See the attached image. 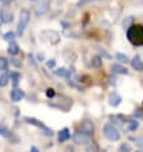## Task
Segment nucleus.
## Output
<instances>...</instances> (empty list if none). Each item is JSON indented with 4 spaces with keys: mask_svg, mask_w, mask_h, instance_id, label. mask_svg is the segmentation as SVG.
Segmentation results:
<instances>
[{
    "mask_svg": "<svg viewBox=\"0 0 143 152\" xmlns=\"http://www.w3.org/2000/svg\"><path fill=\"white\" fill-rule=\"evenodd\" d=\"M127 37L130 44L134 46H142L143 45V27L139 24H132L128 28Z\"/></svg>",
    "mask_w": 143,
    "mask_h": 152,
    "instance_id": "1",
    "label": "nucleus"
},
{
    "mask_svg": "<svg viewBox=\"0 0 143 152\" xmlns=\"http://www.w3.org/2000/svg\"><path fill=\"white\" fill-rule=\"evenodd\" d=\"M104 136L106 137L109 141H119L120 139V132L117 130L115 125H112L111 123H107L104 125Z\"/></svg>",
    "mask_w": 143,
    "mask_h": 152,
    "instance_id": "2",
    "label": "nucleus"
},
{
    "mask_svg": "<svg viewBox=\"0 0 143 152\" xmlns=\"http://www.w3.org/2000/svg\"><path fill=\"white\" fill-rule=\"evenodd\" d=\"M29 19H31V13L27 10V9H22L19 13V22H18V31H17V33H18V36H22L24 29H26L27 24L29 22Z\"/></svg>",
    "mask_w": 143,
    "mask_h": 152,
    "instance_id": "3",
    "label": "nucleus"
},
{
    "mask_svg": "<svg viewBox=\"0 0 143 152\" xmlns=\"http://www.w3.org/2000/svg\"><path fill=\"white\" fill-rule=\"evenodd\" d=\"M40 36L44 41H47L49 44H51V45H56V44H59V41H60V35H59L56 31H51V29L41 32Z\"/></svg>",
    "mask_w": 143,
    "mask_h": 152,
    "instance_id": "4",
    "label": "nucleus"
},
{
    "mask_svg": "<svg viewBox=\"0 0 143 152\" xmlns=\"http://www.w3.org/2000/svg\"><path fill=\"white\" fill-rule=\"evenodd\" d=\"M50 10V0H41L40 4H37V7L35 8V13L36 15H44Z\"/></svg>",
    "mask_w": 143,
    "mask_h": 152,
    "instance_id": "5",
    "label": "nucleus"
},
{
    "mask_svg": "<svg viewBox=\"0 0 143 152\" xmlns=\"http://www.w3.org/2000/svg\"><path fill=\"white\" fill-rule=\"evenodd\" d=\"M79 130L83 132L85 134H87L88 137H91V136H93V133H95V125L90 120H83L81 123V129Z\"/></svg>",
    "mask_w": 143,
    "mask_h": 152,
    "instance_id": "6",
    "label": "nucleus"
},
{
    "mask_svg": "<svg viewBox=\"0 0 143 152\" xmlns=\"http://www.w3.org/2000/svg\"><path fill=\"white\" fill-rule=\"evenodd\" d=\"M73 139L77 145H86V143H88V136L83 132H81V130H78V132L74 134Z\"/></svg>",
    "mask_w": 143,
    "mask_h": 152,
    "instance_id": "7",
    "label": "nucleus"
},
{
    "mask_svg": "<svg viewBox=\"0 0 143 152\" xmlns=\"http://www.w3.org/2000/svg\"><path fill=\"white\" fill-rule=\"evenodd\" d=\"M24 97V92L20 90V88H14L13 91L10 92V99L14 101V102H18Z\"/></svg>",
    "mask_w": 143,
    "mask_h": 152,
    "instance_id": "8",
    "label": "nucleus"
},
{
    "mask_svg": "<svg viewBox=\"0 0 143 152\" xmlns=\"http://www.w3.org/2000/svg\"><path fill=\"white\" fill-rule=\"evenodd\" d=\"M121 102V97L119 94H116V92H112L109 96V104L111 105V106H117V105H120Z\"/></svg>",
    "mask_w": 143,
    "mask_h": 152,
    "instance_id": "9",
    "label": "nucleus"
},
{
    "mask_svg": "<svg viewBox=\"0 0 143 152\" xmlns=\"http://www.w3.org/2000/svg\"><path fill=\"white\" fill-rule=\"evenodd\" d=\"M130 64H132L133 69H136L138 72H143V61L139 56H134L133 60L130 61Z\"/></svg>",
    "mask_w": 143,
    "mask_h": 152,
    "instance_id": "10",
    "label": "nucleus"
},
{
    "mask_svg": "<svg viewBox=\"0 0 143 152\" xmlns=\"http://www.w3.org/2000/svg\"><path fill=\"white\" fill-rule=\"evenodd\" d=\"M110 69L112 73H115V74H127L128 73V69L120 64H112Z\"/></svg>",
    "mask_w": 143,
    "mask_h": 152,
    "instance_id": "11",
    "label": "nucleus"
},
{
    "mask_svg": "<svg viewBox=\"0 0 143 152\" xmlns=\"http://www.w3.org/2000/svg\"><path fill=\"white\" fill-rule=\"evenodd\" d=\"M70 138V132L68 128H63L60 132H59V142H65L68 141V139Z\"/></svg>",
    "mask_w": 143,
    "mask_h": 152,
    "instance_id": "12",
    "label": "nucleus"
},
{
    "mask_svg": "<svg viewBox=\"0 0 143 152\" xmlns=\"http://www.w3.org/2000/svg\"><path fill=\"white\" fill-rule=\"evenodd\" d=\"M8 53L10 54V55H17V54L19 53V46L15 44V42L12 41L9 46H8Z\"/></svg>",
    "mask_w": 143,
    "mask_h": 152,
    "instance_id": "13",
    "label": "nucleus"
},
{
    "mask_svg": "<svg viewBox=\"0 0 143 152\" xmlns=\"http://www.w3.org/2000/svg\"><path fill=\"white\" fill-rule=\"evenodd\" d=\"M0 19H1V22H4V23H9L13 20V14L9 13V12H4V13H1Z\"/></svg>",
    "mask_w": 143,
    "mask_h": 152,
    "instance_id": "14",
    "label": "nucleus"
},
{
    "mask_svg": "<svg viewBox=\"0 0 143 152\" xmlns=\"http://www.w3.org/2000/svg\"><path fill=\"white\" fill-rule=\"evenodd\" d=\"M54 73H55L56 75H61V77H66V78H68L70 75V70L65 69V68H58V69H55Z\"/></svg>",
    "mask_w": 143,
    "mask_h": 152,
    "instance_id": "15",
    "label": "nucleus"
},
{
    "mask_svg": "<svg viewBox=\"0 0 143 152\" xmlns=\"http://www.w3.org/2000/svg\"><path fill=\"white\" fill-rule=\"evenodd\" d=\"M91 64H92V66H95V68H100V66H102V59H101L100 55L93 56L92 58Z\"/></svg>",
    "mask_w": 143,
    "mask_h": 152,
    "instance_id": "16",
    "label": "nucleus"
},
{
    "mask_svg": "<svg viewBox=\"0 0 143 152\" xmlns=\"http://www.w3.org/2000/svg\"><path fill=\"white\" fill-rule=\"evenodd\" d=\"M138 128V121L137 120H129L128 124H127V129L129 132H134Z\"/></svg>",
    "mask_w": 143,
    "mask_h": 152,
    "instance_id": "17",
    "label": "nucleus"
},
{
    "mask_svg": "<svg viewBox=\"0 0 143 152\" xmlns=\"http://www.w3.org/2000/svg\"><path fill=\"white\" fill-rule=\"evenodd\" d=\"M9 75L8 74H1L0 75V87H4V86H7L8 82H9Z\"/></svg>",
    "mask_w": 143,
    "mask_h": 152,
    "instance_id": "18",
    "label": "nucleus"
},
{
    "mask_svg": "<svg viewBox=\"0 0 143 152\" xmlns=\"http://www.w3.org/2000/svg\"><path fill=\"white\" fill-rule=\"evenodd\" d=\"M132 24H133V17H127V18L124 19V22H123V27L128 29Z\"/></svg>",
    "mask_w": 143,
    "mask_h": 152,
    "instance_id": "19",
    "label": "nucleus"
},
{
    "mask_svg": "<svg viewBox=\"0 0 143 152\" xmlns=\"http://www.w3.org/2000/svg\"><path fill=\"white\" fill-rule=\"evenodd\" d=\"M116 59H117L119 61H121V63H128V61H129L128 56L125 55V54H121V53H117V54H116Z\"/></svg>",
    "mask_w": 143,
    "mask_h": 152,
    "instance_id": "20",
    "label": "nucleus"
},
{
    "mask_svg": "<svg viewBox=\"0 0 143 152\" xmlns=\"http://www.w3.org/2000/svg\"><path fill=\"white\" fill-rule=\"evenodd\" d=\"M8 68V60L4 56H0V70H5Z\"/></svg>",
    "mask_w": 143,
    "mask_h": 152,
    "instance_id": "21",
    "label": "nucleus"
},
{
    "mask_svg": "<svg viewBox=\"0 0 143 152\" xmlns=\"http://www.w3.org/2000/svg\"><path fill=\"white\" fill-rule=\"evenodd\" d=\"M24 120H26L27 123H29V124H33V125H37V126H42V124H41L40 121H37V119H35V118H26Z\"/></svg>",
    "mask_w": 143,
    "mask_h": 152,
    "instance_id": "22",
    "label": "nucleus"
},
{
    "mask_svg": "<svg viewBox=\"0 0 143 152\" xmlns=\"http://www.w3.org/2000/svg\"><path fill=\"white\" fill-rule=\"evenodd\" d=\"M9 134H10V130L5 128V126H0V136H3V137H9Z\"/></svg>",
    "mask_w": 143,
    "mask_h": 152,
    "instance_id": "23",
    "label": "nucleus"
},
{
    "mask_svg": "<svg viewBox=\"0 0 143 152\" xmlns=\"http://www.w3.org/2000/svg\"><path fill=\"white\" fill-rule=\"evenodd\" d=\"M136 145H137V147L139 150H143V134L139 136L138 138H136Z\"/></svg>",
    "mask_w": 143,
    "mask_h": 152,
    "instance_id": "24",
    "label": "nucleus"
},
{
    "mask_svg": "<svg viewBox=\"0 0 143 152\" xmlns=\"http://www.w3.org/2000/svg\"><path fill=\"white\" fill-rule=\"evenodd\" d=\"M97 51L100 53V56H102V58H106V59H110V55L105 51L104 49H101V48H97Z\"/></svg>",
    "mask_w": 143,
    "mask_h": 152,
    "instance_id": "25",
    "label": "nucleus"
},
{
    "mask_svg": "<svg viewBox=\"0 0 143 152\" xmlns=\"http://www.w3.org/2000/svg\"><path fill=\"white\" fill-rule=\"evenodd\" d=\"M93 1H96V0H79L77 3V7H83V5H86V4H90Z\"/></svg>",
    "mask_w": 143,
    "mask_h": 152,
    "instance_id": "26",
    "label": "nucleus"
},
{
    "mask_svg": "<svg viewBox=\"0 0 143 152\" xmlns=\"http://www.w3.org/2000/svg\"><path fill=\"white\" fill-rule=\"evenodd\" d=\"M4 39L7 41H12L14 39V32H7L5 35H4Z\"/></svg>",
    "mask_w": 143,
    "mask_h": 152,
    "instance_id": "27",
    "label": "nucleus"
},
{
    "mask_svg": "<svg viewBox=\"0 0 143 152\" xmlns=\"http://www.w3.org/2000/svg\"><path fill=\"white\" fill-rule=\"evenodd\" d=\"M10 78H13V83L17 84V83H18V81H19V78H20V75L18 73H12L10 74Z\"/></svg>",
    "mask_w": 143,
    "mask_h": 152,
    "instance_id": "28",
    "label": "nucleus"
},
{
    "mask_svg": "<svg viewBox=\"0 0 143 152\" xmlns=\"http://www.w3.org/2000/svg\"><path fill=\"white\" fill-rule=\"evenodd\" d=\"M46 95H47L49 99H54V97H55V91H54L53 88H49V90L46 91Z\"/></svg>",
    "mask_w": 143,
    "mask_h": 152,
    "instance_id": "29",
    "label": "nucleus"
},
{
    "mask_svg": "<svg viewBox=\"0 0 143 152\" xmlns=\"http://www.w3.org/2000/svg\"><path fill=\"white\" fill-rule=\"evenodd\" d=\"M10 64H13L14 66H17V68H20V61H18V60H15V59H10Z\"/></svg>",
    "mask_w": 143,
    "mask_h": 152,
    "instance_id": "30",
    "label": "nucleus"
},
{
    "mask_svg": "<svg viewBox=\"0 0 143 152\" xmlns=\"http://www.w3.org/2000/svg\"><path fill=\"white\" fill-rule=\"evenodd\" d=\"M120 151H130V147L128 145H121L120 146Z\"/></svg>",
    "mask_w": 143,
    "mask_h": 152,
    "instance_id": "31",
    "label": "nucleus"
},
{
    "mask_svg": "<svg viewBox=\"0 0 143 152\" xmlns=\"http://www.w3.org/2000/svg\"><path fill=\"white\" fill-rule=\"evenodd\" d=\"M47 66L49 68H54V66H55V60H49L47 61Z\"/></svg>",
    "mask_w": 143,
    "mask_h": 152,
    "instance_id": "32",
    "label": "nucleus"
},
{
    "mask_svg": "<svg viewBox=\"0 0 143 152\" xmlns=\"http://www.w3.org/2000/svg\"><path fill=\"white\" fill-rule=\"evenodd\" d=\"M134 116H138V118H141V119H143V113H139V110H137L136 114H134Z\"/></svg>",
    "mask_w": 143,
    "mask_h": 152,
    "instance_id": "33",
    "label": "nucleus"
},
{
    "mask_svg": "<svg viewBox=\"0 0 143 152\" xmlns=\"http://www.w3.org/2000/svg\"><path fill=\"white\" fill-rule=\"evenodd\" d=\"M31 150H32L33 152H37V151H39V150H37V148H36V147H32V148H31Z\"/></svg>",
    "mask_w": 143,
    "mask_h": 152,
    "instance_id": "34",
    "label": "nucleus"
},
{
    "mask_svg": "<svg viewBox=\"0 0 143 152\" xmlns=\"http://www.w3.org/2000/svg\"><path fill=\"white\" fill-rule=\"evenodd\" d=\"M29 1H36V0H29Z\"/></svg>",
    "mask_w": 143,
    "mask_h": 152,
    "instance_id": "35",
    "label": "nucleus"
},
{
    "mask_svg": "<svg viewBox=\"0 0 143 152\" xmlns=\"http://www.w3.org/2000/svg\"><path fill=\"white\" fill-rule=\"evenodd\" d=\"M0 1H3V0H0Z\"/></svg>",
    "mask_w": 143,
    "mask_h": 152,
    "instance_id": "36",
    "label": "nucleus"
},
{
    "mask_svg": "<svg viewBox=\"0 0 143 152\" xmlns=\"http://www.w3.org/2000/svg\"><path fill=\"white\" fill-rule=\"evenodd\" d=\"M0 17H1V15H0Z\"/></svg>",
    "mask_w": 143,
    "mask_h": 152,
    "instance_id": "37",
    "label": "nucleus"
}]
</instances>
